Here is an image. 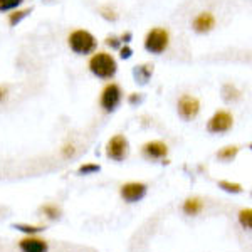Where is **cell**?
Masks as SVG:
<instances>
[{"label": "cell", "instance_id": "cell-2", "mask_svg": "<svg viewBox=\"0 0 252 252\" xmlns=\"http://www.w3.org/2000/svg\"><path fill=\"white\" fill-rule=\"evenodd\" d=\"M69 47L76 52V54H91L93 51L96 49V39L91 32L84 31V29H78L72 31L67 37Z\"/></svg>", "mask_w": 252, "mask_h": 252}, {"label": "cell", "instance_id": "cell-13", "mask_svg": "<svg viewBox=\"0 0 252 252\" xmlns=\"http://www.w3.org/2000/svg\"><path fill=\"white\" fill-rule=\"evenodd\" d=\"M239 153V146H223L217 152V158L222 161H232Z\"/></svg>", "mask_w": 252, "mask_h": 252}, {"label": "cell", "instance_id": "cell-14", "mask_svg": "<svg viewBox=\"0 0 252 252\" xmlns=\"http://www.w3.org/2000/svg\"><path fill=\"white\" fill-rule=\"evenodd\" d=\"M239 222H241L242 229L249 230L252 227V210L251 209H242L239 212Z\"/></svg>", "mask_w": 252, "mask_h": 252}, {"label": "cell", "instance_id": "cell-18", "mask_svg": "<svg viewBox=\"0 0 252 252\" xmlns=\"http://www.w3.org/2000/svg\"><path fill=\"white\" fill-rule=\"evenodd\" d=\"M29 12H31V9L14 10L12 14H9V24H10V26H15V24H19L24 17H27V15H29Z\"/></svg>", "mask_w": 252, "mask_h": 252}, {"label": "cell", "instance_id": "cell-12", "mask_svg": "<svg viewBox=\"0 0 252 252\" xmlns=\"http://www.w3.org/2000/svg\"><path fill=\"white\" fill-rule=\"evenodd\" d=\"M182 210H184L187 215H198L202 210H204V202H202L198 197H190L184 202Z\"/></svg>", "mask_w": 252, "mask_h": 252}, {"label": "cell", "instance_id": "cell-22", "mask_svg": "<svg viewBox=\"0 0 252 252\" xmlns=\"http://www.w3.org/2000/svg\"><path fill=\"white\" fill-rule=\"evenodd\" d=\"M61 153H63V157H66V158L74 157V155H76V148H74V145H66L63 150H61Z\"/></svg>", "mask_w": 252, "mask_h": 252}, {"label": "cell", "instance_id": "cell-3", "mask_svg": "<svg viewBox=\"0 0 252 252\" xmlns=\"http://www.w3.org/2000/svg\"><path fill=\"white\" fill-rule=\"evenodd\" d=\"M170 44V34L163 27H155V29L148 31L145 37V49L152 54H161L168 49Z\"/></svg>", "mask_w": 252, "mask_h": 252}, {"label": "cell", "instance_id": "cell-9", "mask_svg": "<svg viewBox=\"0 0 252 252\" xmlns=\"http://www.w3.org/2000/svg\"><path fill=\"white\" fill-rule=\"evenodd\" d=\"M20 252H47L49 244L44 239H39L35 235H27V237L19 241Z\"/></svg>", "mask_w": 252, "mask_h": 252}, {"label": "cell", "instance_id": "cell-24", "mask_svg": "<svg viewBox=\"0 0 252 252\" xmlns=\"http://www.w3.org/2000/svg\"><path fill=\"white\" fill-rule=\"evenodd\" d=\"M129 54H131V51H129L128 47H125L123 51H121V56H123V58H129Z\"/></svg>", "mask_w": 252, "mask_h": 252}, {"label": "cell", "instance_id": "cell-17", "mask_svg": "<svg viewBox=\"0 0 252 252\" xmlns=\"http://www.w3.org/2000/svg\"><path fill=\"white\" fill-rule=\"evenodd\" d=\"M219 187H220L222 190H225V192H229V193H241L244 190L241 184H232V182H227V180L219 182Z\"/></svg>", "mask_w": 252, "mask_h": 252}, {"label": "cell", "instance_id": "cell-23", "mask_svg": "<svg viewBox=\"0 0 252 252\" xmlns=\"http://www.w3.org/2000/svg\"><path fill=\"white\" fill-rule=\"evenodd\" d=\"M7 88L5 86H0V103H3V101L7 99Z\"/></svg>", "mask_w": 252, "mask_h": 252}, {"label": "cell", "instance_id": "cell-8", "mask_svg": "<svg viewBox=\"0 0 252 252\" xmlns=\"http://www.w3.org/2000/svg\"><path fill=\"white\" fill-rule=\"evenodd\" d=\"M146 192H148V187H146V184H141V182H129V184H125L120 189L121 198L128 204L140 202L141 198H145Z\"/></svg>", "mask_w": 252, "mask_h": 252}, {"label": "cell", "instance_id": "cell-11", "mask_svg": "<svg viewBox=\"0 0 252 252\" xmlns=\"http://www.w3.org/2000/svg\"><path fill=\"white\" fill-rule=\"evenodd\" d=\"M143 155L146 158H152V160H161L168 155V146L163 141H148V143L143 145L141 148Z\"/></svg>", "mask_w": 252, "mask_h": 252}, {"label": "cell", "instance_id": "cell-20", "mask_svg": "<svg viewBox=\"0 0 252 252\" xmlns=\"http://www.w3.org/2000/svg\"><path fill=\"white\" fill-rule=\"evenodd\" d=\"M24 0H0V12H7V10H14L22 3Z\"/></svg>", "mask_w": 252, "mask_h": 252}, {"label": "cell", "instance_id": "cell-1", "mask_svg": "<svg viewBox=\"0 0 252 252\" xmlns=\"http://www.w3.org/2000/svg\"><path fill=\"white\" fill-rule=\"evenodd\" d=\"M89 71L101 79H111L118 71L116 59L108 52H96L88 63Z\"/></svg>", "mask_w": 252, "mask_h": 252}, {"label": "cell", "instance_id": "cell-10", "mask_svg": "<svg viewBox=\"0 0 252 252\" xmlns=\"http://www.w3.org/2000/svg\"><path fill=\"white\" fill-rule=\"evenodd\" d=\"M192 27L198 34H207L215 27V15L212 12H200L197 17L193 19Z\"/></svg>", "mask_w": 252, "mask_h": 252}, {"label": "cell", "instance_id": "cell-4", "mask_svg": "<svg viewBox=\"0 0 252 252\" xmlns=\"http://www.w3.org/2000/svg\"><path fill=\"white\" fill-rule=\"evenodd\" d=\"M121 99H123V93H121V88L118 86L116 83H109L103 88L99 96V104L103 108V111L111 113L120 106Z\"/></svg>", "mask_w": 252, "mask_h": 252}, {"label": "cell", "instance_id": "cell-21", "mask_svg": "<svg viewBox=\"0 0 252 252\" xmlns=\"http://www.w3.org/2000/svg\"><path fill=\"white\" fill-rule=\"evenodd\" d=\"M99 165H94V163H86V165H81L78 172L81 175H91V173H96L99 172Z\"/></svg>", "mask_w": 252, "mask_h": 252}, {"label": "cell", "instance_id": "cell-19", "mask_svg": "<svg viewBox=\"0 0 252 252\" xmlns=\"http://www.w3.org/2000/svg\"><path fill=\"white\" fill-rule=\"evenodd\" d=\"M40 210H42L44 215H47L49 219H58L61 215V209L58 205H52V204H46Z\"/></svg>", "mask_w": 252, "mask_h": 252}, {"label": "cell", "instance_id": "cell-7", "mask_svg": "<svg viewBox=\"0 0 252 252\" xmlns=\"http://www.w3.org/2000/svg\"><path fill=\"white\" fill-rule=\"evenodd\" d=\"M106 155L108 158L115 161H123L128 155V140L125 135H115L106 145Z\"/></svg>", "mask_w": 252, "mask_h": 252}, {"label": "cell", "instance_id": "cell-6", "mask_svg": "<svg viewBox=\"0 0 252 252\" xmlns=\"http://www.w3.org/2000/svg\"><path fill=\"white\" fill-rule=\"evenodd\" d=\"M234 125V116L230 115L225 109H220V111L214 113V116L209 120L207 123V129L210 133H227Z\"/></svg>", "mask_w": 252, "mask_h": 252}, {"label": "cell", "instance_id": "cell-16", "mask_svg": "<svg viewBox=\"0 0 252 252\" xmlns=\"http://www.w3.org/2000/svg\"><path fill=\"white\" fill-rule=\"evenodd\" d=\"M223 97H225L227 101H235L241 97V93H239V89L232 86V84H225V86H223Z\"/></svg>", "mask_w": 252, "mask_h": 252}, {"label": "cell", "instance_id": "cell-15", "mask_svg": "<svg viewBox=\"0 0 252 252\" xmlns=\"http://www.w3.org/2000/svg\"><path fill=\"white\" fill-rule=\"evenodd\" d=\"M14 229H17V230H20V232H24V234H27V235H34V234L40 232V230H44L46 227H42V225H26V223H15Z\"/></svg>", "mask_w": 252, "mask_h": 252}, {"label": "cell", "instance_id": "cell-5", "mask_svg": "<svg viewBox=\"0 0 252 252\" xmlns=\"http://www.w3.org/2000/svg\"><path fill=\"white\" fill-rule=\"evenodd\" d=\"M177 109H178V115L182 116V120L192 121L193 118H197L198 113H200V101H198V97L185 93V94H182L178 97Z\"/></svg>", "mask_w": 252, "mask_h": 252}]
</instances>
